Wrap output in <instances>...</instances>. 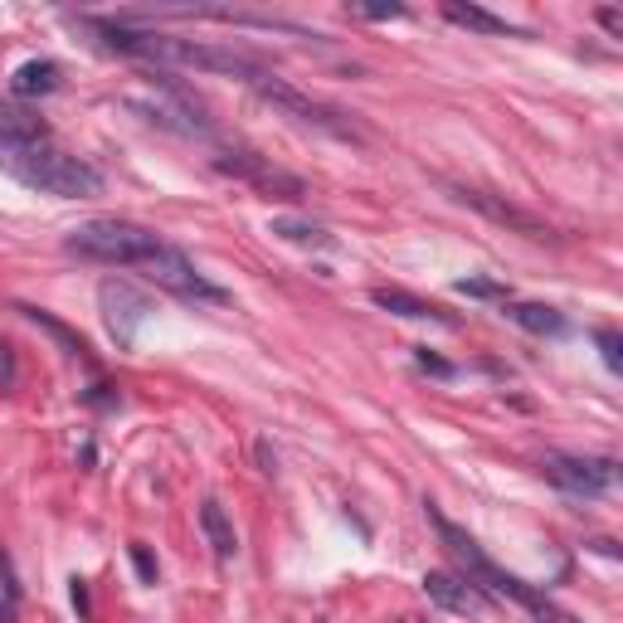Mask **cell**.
<instances>
[{"instance_id":"cell-1","label":"cell","mask_w":623,"mask_h":623,"mask_svg":"<svg viewBox=\"0 0 623 623\" xmlns=\"http://www.w3.org/2000/svg\"><path fill=\"white\" fill-rule=\"evenodd\" d=\"M0 171L15 176L20 185H30L39 195H54V200H88L103 190V171L78 161L69 151H54L44 142L30 147H0Z\"/></svg>"},{"instance_id":"cell-2","label":"cell","mask_w":623,"mask_h":623,"mask_svg":"<svg viewBox=\"0 0 623 623\" xmlns=\"http://www.w3.org/2000/svg\"><path fill=\"white\" fill-rule=\"evenodd\" d=\"M166 239L147 229V224L117 220V215H103V220H88L69 229L64 249L74 258H88V263H112V268H142Z\"/></svg>"},{"instance_id":"cell-3","label":"cell","mask_w":623,"mask_h":623,"mask_svg":"<svg viewBox=\"0 0 623 623\" xmlns=\"http://www.w3.org/2000/svg\"><path fill=\"white\" fill-rule=\"evenodd\" d=\"M249 88H254L268 108H278L283 117H293V122H307V127L331 132V137H346V142H361V137H366V132H361V127H356V122H351L341 108H331V103H322V98H312V93L293 88L288 78H278L273 69H263Z\"/></svg>"},{"instance_id":"cell-4","label":"cell","mask_w":623,"mask_h":623,"mask_svg":"<svg viewBox=\"0 0 623 623\" xmlns=\"http://www.w3.org/2000/svg\"><path fill=\"white\" fill-rule=\"evenodd\" d=\"M541 477L555 482L570 497H604L619 487V463L614 458H580V453H550L541 458Z\"/></svg>"},{"instance_id":"cell-5","label":"cell","mask_w":623,"mask_h":623,"mask_svg":"<svg viewBox=\"0 0 623 623\" xmlns=\"http://www.w3.org/2000/svg\"><path fill=\"white\" fill-rule=\"evenodd\" d=\"M215 171L254 185L258 195H268V200H302V195H307V181H302V176L273 166V161L258 156V151H224V156H215Z\"/></svg>"},{"instance_id":"cell-6","label":"cell","mask_w":623,"mask_h":623,"mask_svg":"<svg viewBox=\"0 0 623 623\" xmlns=\"http://www.w3.org/2000/svg\"><path fill=\"white\" fill-rule=\"evenodd\" d=\"M147 268V278L156 283V288H166V293L185 297V302H229V293L224 288H215L190 258L181 254V249H171V244H161L156 254L142 263Z\"/></svg>"},{"instance_id":"cell-7","label":"cell","mask_w":623,"mask_h":623,"mask_svg":"<svg viewBox=\"0 0 623 623\" xmlns=\"http://www.w3.org/2000/svg\"><path fill=\"white\" fill-rule=\"evenodd\" d=\"M98 307H103V322H108V336L127 351L132 341H137V331L147 322L151 302L132 283H122V278H108L103 288H98Z\"/></svg>"},{"instance_id":"cell-8","label":"cell","mask_w":623,"mask_h":623,"mask_svg":"<svg viewBox=\"0 0 623 623\" xmlns=\"http://www.w3.org/2000/svg\"><path fill=\"white\" fill-rule=\"evenodd\" d=\"M477 585L497 589L502 599H516V604H521L526 614H536L541 623H580L575 614H570V609H560V604H555L550 594H541V589H531L526 580H516V575H507V570H502V565H492V560H487V570L477 575Z\"/></svg>"},{"instance_id":"cell-9","label":"cell","mask_w":623,"mask_h":623,"mask_svg":"<svg viewBox=\"0 0 623 623\" xmlns=\"http://www.w3.org/2000/svg\"><path fill=\"white\" fill-rule=\"evenodd\" d=\"M468 210H477V215H487L492 224H502V229H516V234H526V239H550L546 220H536L531 210H521V205H512V200H502V195H487V190H468V185H458L453 190Z\"/></svg>"},{"instance_id":"cell-10","label":"cell","mask_w":623,"mask_h":623,"mask_svg":"<svg viewBox=\"0 0 623 623\" xmlns=\"http://www.w3.org/2000/svg\"><path fill=\"white\" fill-rule=\"evenodd\" d=\"M424 594H429L439 609L463 614V619H482V614H487V594H482L473 580L448 575V570H429V575H424Z\"/></svg>"},{"instance_id":"cell-11","label":"cell","mask_w":623,"mask_h":623,"mask_svg":"<svg viewBox=\"0 0 623 623\" xmlns=\"http://www.w3.org/2000/svg\"><path fill=\"white\" fill-rule=\"evenodd\" d=\"M370 302L385 307L390 317H409V322H439V327H458L453 312H443L439 302H424V297L404 293V288H370Z\"/></svg>"},{"instance_id":"cell-12","label":"cell","mask_w":623,"mask_h":623,"mask_svg":"<svg viewBox=\"0 0 623 623\" xmlns=\"http://www.w3.org/2000/svg\"><path fill=\"white\" fill-rule=\"evenodd\" d=\"M44 137H49V127L30 108L0 103V147H30V142H44Z\"/></svg>"},{"instance_id":"cell-13","label":"cell","mask_w":623,"mask_h":623,"mask_svg":"<svg viewBox=\"0 0 623 623\" xmlns=\"http://www.w3.org/2000/svg\"><path fill=\"white\" fill-rule=\"evenodd\" d=\"M200 526H205V541H210V550H215L220 560H234V555H239V531H234L229 512H224L215 497L200 502Z\"/></svg>"},{"instance_id":"cell-14","label":"cell","mask_w":623,"mask_h":623,"mask_svg":"<svg viewBox=\"0 0 623 623\" xmlns=\"http://www.w3.org/2000/svg\"><path fill=\"white\" fill-rule=\"evenodd\" d=\"M54 88H59V64H49V59H30V64H20L10 74V93L15 98H44Z\"/></svg>"},{"instance_id":"cell-15","label":"cell","mask_w":623,"mask_h":623,"mask_svg":"<svg viewBox=\"0 0 623 623\" xmlns=\"http://www.w3.org/2000/svg\"><path fill=\"white\" fill-rule=\"evenodd\" d=\"M268 234L288 239V244H297V249H336V239H331L322 224L297 220V215H273V220H268Z\"/></svg>"},{"instance_id":"cell-16","label":"cell","mask_w":623,"mask_h":623,"mask_svg":"<svg viewBox=\"0 0 623 623\" xmlns=\"http://www.w3.org/2000/svg\"><path fill=\"white\" fill-rule=\"evenodd\" d=\"M507 317L531 336H565V317L546 302H507Z\"/></svg>"},{"instance_id":"cell-17","label":"cell","mask_w":623,"mask_h":623,"mask_svg":"<svg viewBox=\"0 0 623 623\" xmlns=\"http://www.w3.org/2000/svg\"><path fill=\"white\" fill-rule=\"evenodd\" d=\"M15 312H20L25 322H35L39 331H49V336H54V341H59V346L69 351V356H78V361H88V366H93V356H88V341H83L74 327H64V322H59V317H49L44 307H25V302H20Z\"/></svg>"},{"instance_id":"cell-18","label":"cell","mask_w":623,"mask_h":623,"mask_svg":"<svg viewBox=\"0 0 623 623\" xmlns=\"http://www.w3.org/2000/svg\"><path fill=\"white\" fill-rule=\"evenodd\" d=\"M443 15H448L453 25H463V30H477V35H516V25H507L502 15H492V10H482V5L448 0V5H443Z\"/></svg>"},{"instance_id":"cell-19","label":"cell","mask_w":623,"mask_h":623,"mask_svg":"<svg viewBox=\"0 0 623 623\" xmlns=\"http://www.w3.org/2000/svg\"><path fill=\"white\" fill-rule=\"evenodd\" d=\"M594 341H599V351H604V366L619 375L623 370V336L614 327H604V331H594Z\"/></svg>"},{"instance_id":"cell-20","label":"cell","mask_w":623,"mask_h":623,"mask_svg":"<svg viewBox=\"0 0 623 623\" xmlns=\"http://www.w3.org/2000/svg\"><path fill=\"white\" fill-rule=\"evenodd\" d=\"M414 366L424 370V375H439V380H453V375H458V366H448V361L434 356L429 346H419V351H414Z\"/></svg>"},{"instance_id":"cell-21","label":"cell","mask_w":623,"mask_h":623,"mask_svg":"<svg viewBox=\"0 0 623 623\" xmlns=\"http://www.w3.org/2000/svg\"><path fill=\"white\" fill-rule=\"evenodd\" d=\"M351 10L366 15V20H404V15H409L400 0H380V5H366V0H361V5H351Z\"/></svg>"},{"instance_id":"cell-22","label":"cell","mask_w":623,"mask_h":623,"mask_svg":"<svg viewBox=\"0 0 623 623\" xmlns=\"http://www.w3.org/2000/svg\"><path fill=\"white\" fill-rule=\"evenodd\" d=\"M458 293L463 297H502V302H507V288H502V283H487V278H463Z\"/></svg>"},{"instance_id":"cell-23","label":"cell","mask_w":623,"mask_h":623,"mask_svg":"<svg viewBox=\"0 0 623 623\" xmlns=\"http://www.w3.org/2000/svg\"><path fill=\"white\" fill-rule=\"evenodd\" d=\"M132 565H137V580H142V585H156V555H151L142 541L132 546Z\"/></svg>"},{"instance_id":"cell-24","label":"cell","mask_w":623,"mask_h":623,"mask_svg":"<svg viewBox=\"0 0 623 623\" xmlns=\"http://www.w3.org/2000/svg\"><path fill=\"white\" fill-rule=\"evenodd\" d=\"M254 453H258V468H263L268 477H278V453L268 448V439H258V443H254Z\"/></svg>"},{"instance_id":"cell-25","label":"cell","mask_w":623,"mask_h":623,"mask_svg":"<svg viewBox=\"0 0 623 623\" xmlns=\"http://www.w3.org/2000/svg\"><path fill=\"white\" fill-rule=\"evenodd\" d=\"M15 380V361H10V346H0V390H10Z\"/></svg>"},{"instance_id":"cell-26","label":"cell","mask_w":623,"mask_h":623,"mask_svg":"<svg viewBox=\"0 0 623 623\" xmlns=\"http://www.w3.org/2000/svg\"><path fill=\"white\" fill-rule=\"evenodd\" d=\"M599 20H604V30L623 35V15H619V10H599Z\"/></svg>"},{"instance_id":"cell-27","label":"cell","mask_w":623,"mask_h":623,"mask_svg":"<svg viewBox=\"0 0 623 623\" xmlns=\"http://www.w3.org/2000/svg\"><path fill=\"white\" fill-rule=\"evenodd\" d=\"M74 604L88 614V589H83V580H74Z\"/></svg>"}]
</instances>
